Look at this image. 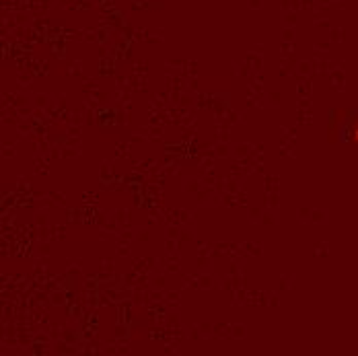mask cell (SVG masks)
<instances>
[{"instance_id":"1","label":"cell","mask_w":358,"mask_h":356,"mask_svg":"<svg viewBox=\"0 0 358 356\" xmlns=\"http://www.w3.org/2000/svg\"><path fill=\"white\" fill-rule=\"evenodd\" d=\"M357 141H358V132H357Z\"/></svg>"}]
</instances>
